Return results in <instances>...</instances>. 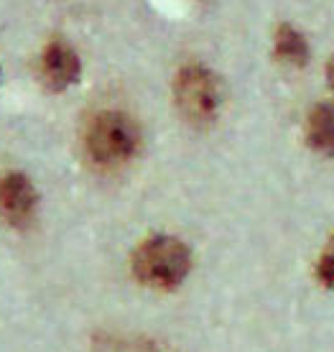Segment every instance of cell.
I'll return each mask as SVG.
<instances>
[{
	"label": "cell",
	"mask_w": 334,
	"mask_h": 352,
	"mask_svg": "<svg viewBox=\"0 0 334 352\" xmlns=\"http://www.w3.org/2000/svg\"><path fill=\"white\" fill-rule=\"evenodd\" d=\"M141 131L131 115L120 110H105L95 115L85 133V148L95 166L115 168L123 166L138 153Z\"/></svg>",
	"instance_id": "1"
},
{
	"label": "cell",
	"mask_w": 334,
	"mask_h": 352,
	"mask_svg": "<svg viewBox=\"0 0 334 352\" xmlns=\"http://www.w3.org/2000/svg\"><path fill=\"white\" fill-rule=\"evenodd\" d=\"M192 265L189 248L176 238L156 235L146 240L133 256V273L151 289H176L186 278Z\"/></svg>",
	"instance_id": "2"
},
{
	"label": "cell",
	"mask_w": 334,
	"mask_h": 352,
	"mask_svg": "<svg viewBox=\"0 0 334 352\" xmlns=\"http://www.w3.org/2000/svg\"><path fill=\"white\" fill-rule=\"evenodd\" d=\"M176 105L189 123H212L222 105V85L202 64H189L176 77Z\"/></svg>",
	"instance_id": "3"
},
{
	"label": "cell",
	"mask_w": 334,
	"mask_h": 352,
	"mask_svg": "<svg viewBox=\"0 0 334 352\" xmlns=\"http://www.w3.org/2000/svg\"><path fill=\"white\" fill-rule=\"evenodd\" d=\"M38 204V194L36 186L28 182V176L10 171L0 179V217L8 225H26L31 222Z\"/></svg>",
	"instance_id": "4"
},
{
	"label": "cell",
	"mask_w": 334,
	"mask_h": 352,
	"mask_svg": "<svg viewBox=\"0 0 334 352\" xmlns=\"http://www.w3.org/2000/svg\"><path fill=\"white\" fill-rule=\"evenodd\" d=\"M41 74H44V82L49 89L59 92V89L71 87L82 74L80 56L67 41L56 38L46 46L44 56H41Z\"/></svg>",
	"instance_id": "5"
},
{
	"label": "cell",
	"mask_w": 334,
	"mask_h": 352,
	"mask_svg": "<svg viewBox=\"0 0 334 352\" xmlns=\"http://www.w3.org/2000/svg\"><path fill=\"white\" fill-rule=\"evenodd\" d=\"M309 146L324 156H334V107L317 105L309 113L307 123Z\"/></svg>",
	"instance_id": "6"
},
{
	"label": "cell",
	"mask_w": 334,
	"mask_h": 352,
	"mask_svg": "<svg viewBox=\"0 0 334 352\" xmlns=\"http://www.w3.org/2000/svg\"><path fill=\"white\" fill-rule=\"evenodd\" d=\"M276 56L283 59L286 64H293V67H304L309 62V44L307 38L296 31L293 26L283 23L276 34Z\"/></svg>",
	"instance_id": "7"
},
{
	"label": "cell",
	"mask_w": 334,
	"mask_h": 352,
	"mask_svg": "<svg viewBox=\"0 0 334 352\" xmlns=\"http://www.w3.org/2000/svg\"><path fill=\"white\" fill-rule=\"evenodd\" d=\"M317 276H319V281L324 283V286L334 289V240L329 243V245H326L324 256L319 258Z\"/></svg>",
	"instance_id": "8"
},
{
	"label": "cell",
	"mask_w": 334,
	"mask_h": 352,
	"mask_svg": "<svg viewBox=\"0 0 334 352\" xmlns=\"http://www.w3.org/2000/svg\"><path fill=\"white\" fill-rule=\"evenodd\" d=\"M326 80H329V87L334 89V56L329 59V64H326Z\"/></svg>",
	"instance_id": "9"
}]
</instances>
